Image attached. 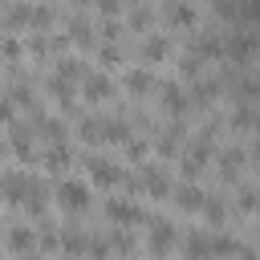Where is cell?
Returning a JSON list of instances; mask_svg holds the SVG:
<instances>
[{
  "label": "cell",
  "instance_id": "1f68e13d",
  "mask_svg": "<svg viewBox=\"0 0 260 260\" xmlns=\"http://www.w3.org/2000/svg\"><path fill=\"white\" fill-rule=\"evenodd\" d=\"M236 260H260V252H256V248H244V244H240V252H236Z\"/></svg>",
  "mask_w": 260,
  "mask_h": 260
},
{
  "label": "cell",
  "instance_id": "4fadbf2b",
  "mask_svg": "<svg viewBox=\"0 0 260 260\" xmlns=\"http://www.w3.org/2000/svg\"><path fill=\"white\" fill-rule=\"evenodd\" d=\"M122 16H126V24H130L134 32H150L154 20H158V8H150V4H134V8H126Z\"/></svg>",
  "mask_w": 260,
  "mask_h": 260
},
{
  "label": "cell",
  "instance_id": "d6986e66",
  "mask_svg": "<svg viewBox=\"0 0 260 260\" xmlns=\"http://www.w3.org/2000/svg\"><path fill=\"white\" fill-rule=\"evenodd\" d=\"M183 256H187V260H211V252H207V232H187V236H183Z\"/></svg>",
  "mask_w": 260,
  "mask_h": 260
},
{
  "label": "cell",
  "instance_id": "e0dca14e",
  "mask_svg": "<svg viewBox=\"0 0 260 260\" xmlns=\"http://www.w3.org/2000/svg\"><path fill=\"white\" fill-rule=\"evenodd\" d=\"M8 146H12L20 158H32V126L12 122V130H8Z\"/></svg>",
  "mask_w": 260,
  "mask_h": 260
},
{
  "label": "cell",
  "instance_id": "3957f363",
  "mask_svg": "<svg viewBox=\"0 0 260 260\" xmlns=\"http://www.w3.org/2000/svg\"><path fill=\"white\" fill-rule=\"evenodd\" d=\"M191 53L199 57V61H223V28H195V37H191Z\"/></svg>",
  "mask_w": 260,
  "mask_h": 260
},
{
  "label": "cell",
  "instance_id": "f1b7e54d",
  "mask_svg": "<svg viewBox=\"0 0 260 260\" xmlns=\"http://www.w3.org/2000/svg\"><path fill=\"white\" fill-rule=\"evenodd\" d=\"M37 244H41V248H61V236L53 232V223H41V232H37Z\"/></svg>",
  "mask_w": 260,
  "mask_h": 260
},
{
  "label": "cell",
  "instance_id": "277c9868",
  "mask_svg": "<svg viewBox=\"0 0 260 260\" xmlns=\"http://www.w3.org/2000/svg\"><path fill=\"white\" fill-rule=\"evenodd\" d=\"M114 89H118V85H114V77H110L106 69H85V77H81V98H85V102H93V106H98V102H110Z\"/></svg>",
  "mask_w": 260,
  "mask_h": 260
},
{
  "label": "cell",
  "instance_id": "9a60e30c",
  "mask_svg": "<svg viewBox=\"0 0 260 260\" xmlns=\"http://www.w3.org/2000/svg\"><path fill=\"white\" fill-rule=\"evenodd\" d=\"M53 73L65 77V81H81V77H85V61H81L77 53H61V57L53 61Z\"/></svg>",
  "mask_w": 260,
  "mask_h": 260
},
{
  "label": "cell",
  "instance_id": "ac0fdd59",
  "mask_svg": "<svg viewBox=\"0 0 260 260\" xmlns=\"http://www.w3.org/2000/svg\"><path fill=\"white\" fill-rule=\"evenodd\" d=\"M4 240H8V248H12V252H32V244H37V232H32L28 223H12Z\"/></svg>",
  "mask_w": 260,
  "mask_h": 260
},
{
  "label": "cell",
  "instance_id": "5b68a950",
  "mask_svg": "<svg viewBox=\"0 0 260 260\" xmlns=\"http://www.w3.org/2000/svg\"><path fill=\"white\" fill-rule=\"evenodd\" d=\"M146 223H150V232H146V248H150L154 256H167V252L175 248V240H179L175 223H171V219H162V215H150Z\"/></svg>",
  "mask_w": 260,
  "mask_h": 260
},
{
  "label": "cell",
  "instance_id": "7402d4cb",
  "mask_svg": "<svg viewBox=\"0 0 260 260\" xmlns=\"http://www.w3.org/2000/svg\"><path fill=\"white\" fill-rule=\"evenodd\" d=\"M61 248L69 256H81V252H89V236L81 228H69V232H61Z\"/></svg>",
  "mask_w": 260,
  "mask_h": 260
},
{
  "label": "cell",
  "instance_id": "30bf717a",
  "mask_svg": "<svg viewBox=\"0 0 260 260\" xmlns=\"http://www.w3.org/2000/svg\"><path fill=\"white\" fill-rule=\"evenodd\" d=\"M57 203H61L65 211H85V207H89V187H85L81 179H61V183H57Z\"/></svg>",
  "mask_w": 260,
  "mask_h": 260
},
{
  "label": "cell",
  "instance_id": "d4e9b609",
  "mask_svg": "<svg viewBox=\"0 0 260 260\" xmlns=\"http://www.w3.org/2000/svg\"><path fill=\"white\" fill-rule=\"evenodd\" d=\"M102 122H106V118H93V114H85V118L77 122L81 138H85V142H102Z\"/></svg>",
  "mask_w": 260,
  "mask_h": 260
},
{
  "label": "cell",
  "instance_id": "44dd1931",
  "mask_svg": "<svg viewBox=\"0 0 260 260\" xmlns=\"http://www.w3.org/2000/svg\"><path fill=\"white\" fill-rule=\"evenodd\" d=\"M199 211L207 215V223H211V228H219V223L228 219V203H223V195H211V191H207V199H203V207H199Z\"/></svg>",
  "mask_w": 260,
  "mask_h": 260
},
{
  "label": "cell",
  "instance_id": "f546056e",
  "mask_svg": "<svg viewBox=\"0 0 260 260\" xmlns=\"http://www.w3.org/2000/svg\"><path fill=\"white\" fill-rule=\"evenodd\" d=\"M126 154H130L134 162H142V158H146V142H142V138H130V142H126Z\"/></svg>",
  "mask_w": 260,
  "mask_h": 260
},
{
  "label": "cell",
  "instance_id": "836d02e7",
  "mask_svg": "<svg viewBox=\"0 0 260 260\" xmlns=\"http://www.w3.org/2000/svg\"><path fill=\"white\" fill-rule=\"evenodd\" d=\"M24 260H45V256H24Z\"/></svg>",
  "mask_w": 260,
  "mask_h": 260
},
{
  "label": "cell",
  "instance_id": "7c38bea8",
  "mask_svg": "<svg viewBox=\"0 0 260 260\" xmlns=\"http://www.w3.org/2000/svg\"><path fill=\"white\" fill-rule=\"evenodd\" d=\"M171 199H175L183 211H199V207H203V199H207V191H203L199 183H191V179H187V183L171 187Z\"/></svg>",
  "mask_w": 260,
  "mask_h": 260
},
{
  "label": "cell",
  "instance_id": "d6a6232c",
  "mask_svg": "<svg viewBox=\"0 0 260 260\" xmlns=\"http://www.w3.org/2000/svg\"><path fill=\"white\" fill-rule=\"evenodd\" d=\"M252 158H256V162H260V138H256V146H252Z\"/></svg>",
  "mask_w": 260,
  "mask_h": 260
},
{
  "label": "cell",
  "instance_id": "8fae6325",
  "mask_svg": "<svg viewBox=\"0 0 260 260\" xmlns=\"http://www.w3.org/2000/svg\"><path fill=\"white\" fill-rule=\"evenodd\" d=\"M122 85L134 93V98H142V93H154V85H158V77L146 69V65H130L126 69V77H122Z\"/></svg>",
  "mask_w": 260,
  "mask_h": 260
},
{
  "label": "cell",
  "instance_id": "ffe728a7",
  "mask_svg": "<svg viewBox=\"0 0 260 260\" xmlns=\"http://www.w3.org/2000/svg\"><path fill=\"white\" fill-rule=\"evenodd\" d=\"M69 162H73L69 142H49V150H45V167H49V171H65Z\"/></svg>",
  "mask_w": 260,
  "mask_h": 260
},
{
  "label": "cell",
  "instance_id": "5bb4252c",
  "mask_svg": "<svg viewBox=\"0 0 260 260\" xmlns=\"http://www.w3.org/2000/svg\"><path fill=\"white\" fill-rule=\"evenodd\" d=\"M240 162H244V150H240V146H223V150L215 154V167H219V179H223V183H232V179L240 175Z\"/></svg>",
  "mask_w": 260,
  "mask_h": 260
},
{
  "label": "cell",
  "instance_id": "4316f807",
  "mask_svg": "<svg viewBox=\"0 0 260 260\" xmlns=\"http://www.w3.org/2000/svg\"><path fill=\"white\" fill-rule=\"evenodd\" d=\"M122 57H126V53H122L118 41H102V45H98V61H102V65H118Z\"/></svg>",
  "mask_w": 260,
  "mask_h": 260
},
{
  "label": "cell",
  "instance_id": "9c48e42d",
  "mask_svg": "<svg viewBox=\"0 0 260 260\" xmlns=\"http://www.w3.org/2000/svg\"><path fill=\"white\" fill-rule=\"evenodd\" d=\"M138 57L142 61H167L171 57V37H167V28H150V32H142V41H138Z\"/></svg>",
  "mask_w": 260,
  "mask_h": 260
},
{
  "label": "cell",
  "instance_id": "2e32d148",
  "mask_svg": "<svg viewBox=\"0 0 260 260\" xmlns=\"http://www.w3.org/2000/svg\"><path fill=\"white\" fill-rule=\"evenodd\" d=\"M207 252H211V260L236 256V252H240V240H236V236H228V232H207Z\"/></svg>",
  "mask_w": 260,
  "mask_h": 260
},
{
  "label": "cell",
  "instance_id": "83f0119b",
  "mask_svg": "<svg viewBox=\"0 0 260 260\" xmlns=\"http://www.w3.org/2000/svg\"><path fill=\"white\" fill-rule=\"evenodd\" d=\"M236 207H240V211H256V207H260V187H240Z\"/></svg>",
  "mask_w": 260,
  "mask_h": 260
},
{
  "label": "cell",
  "instance_id": "6da1fadb",
  "mask_svg": "<svg viewBox=\"0 0 260 260\" xmlns=\"http://www.w3.org/2000/svg\"><path fill=\"white\" fill-rule=\"evenodd\" d=\"M256 53H260V28H252V24H232V28H223V61L248 65Z\"/></svg>",
  "mask_w": 260,
  "mask_h": 260
},
{
  "label": "cell",
  "instance_id": "484cf974",
  "mask_svg": "<svg viewBox=\"0 0 260 260\" xmlns=\"http://www.w3.org/2000/svg\"><path fill=\"white\" fill-rule=\"evenodd\" d=\"M106 244H110V252H118V256H130V252H134V236H130V232H122V228H118V232H110V240H106Z\"/></svg>",
  "mask_w": 260,
  "mask_h": 260
},
{
  "label": "cell",
  "instance_id": "4dcf8cb0",
  "mask_svg": "<svg viewBox=\"0 0 260 260\" xmlns=\"http://www.w3.org/2000/svg\"><path fill=\"white\" fill-rule=\"evenodd\" d=\"M0 118H4V122H16V118H12V98H8V93H0Z\"/></svg>",
  "mask_w": 260,
  "mask_h": 260
},
{
  "label": "cell",
  "instance_id": "52a82bcc",
  "mask_svg": "<svg viewBox=\"0 0 260 260\" xmlns=\"http://www.w3.org/2000/svg\"><path fill=\"white\" fill-rule=\"evenodd\" d=\"M106 219L118 223V228H130V223H146L150 215H146L134 199H118V195H114V199H106Z\"/></svg>",
  "mask_w": 260,
  "mask_h": 260
},
{
  "label": "cell",
  "instance_id": "603a6c76",
  "mask_svg": "<svg viewBox=\"0 0 260 260\" xmlns=\"http://www.w3.org/2000/svg\"><path fill=\"white\" fill-rule=\"evenodd\" d=\"M0 53H4L8 61H20V57H24V41H20L12 28H4V32H0Z\"/></svg>",
  "mask_w": 260,
  "mask_h": 260
},
{
  "label": "cell",
  "instance_id": "7a4b0ae2",
  "mask_svg": "<svg viewBox=\"0 0 260 260\" xmlns=\"http://www.w3.org/2000/svg\"><path fill=\"white\" fill-rule=\"evenodd\" d=\"M158 24L162 28H199V8L195 4H183V0H175V4H162L158 8Z\"/></svg>",
  "mask_w": 260,
  "mask_h": 260
},
{
  "label": "cell",
  "instance_id": "cb8c5ba5",
  "mask_svg": "<svg viewBox=\"0 0 260 260\" xmlns=\"http://www.w3.org/2000/svg\"><path fill=\"white\" fill-rule=\"evenodd\" d=\"M45 85H49V93H53L61 106H69V102H73V81H65V77L49 73V81H45Z\"/></svg>",
  "mask_w": 260,
  "mask_h": 260
},
{
  "label": "cell",
  "instance_id": "8992f818",
  "mask_svg": "<svg viewBox=\"0 0 260 260\" xmlns=\"http://www.w3.org/2000/svg\"><path fill=\"white\" fill-rule=\"evenodd\" d=\"M134 183L150 195V199H162V195H171V175L167 171H158L154 162H138V175H134Z\"/></svg>",
  "mask_w": 260,
  "mask_h": 260
},
{
  "label": "cell",
  "instance_id": "e575fe53",
  "mask_svg": "<svg viewBox=\"0 0 260 260\" xmlns=\"http://www.w3.org/2000/svg\"><path fill=\"white\" fill-rule=\"evenodd\" d=\"M256 228H260V219H256Z\"/></svg>",
  "mask_w": 260,
  "mask_h": 260
},
{
  "label": "cell",
  "instance_id": "ba28073f",
  "mask_svg": "<svg viewBox=\"0 0 260 260\" xmlns=\"http://www.w3.org/2000/svg\"><path fill=\"white\" fill-rule=\"evenodd\" d=\"M85 171H89V179L102 183V187H118V183H126L122 167H118L114 158H106V154H89V158H85Z\"/></svg>",
  "mask_w": 260,
  "mask_h": 260
}]
</instances>
